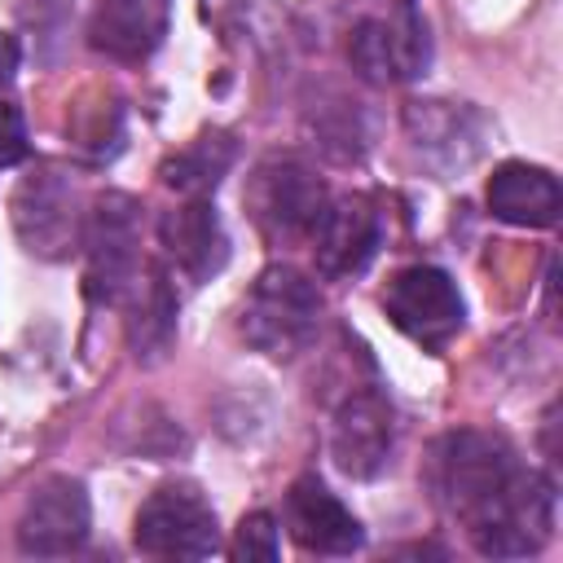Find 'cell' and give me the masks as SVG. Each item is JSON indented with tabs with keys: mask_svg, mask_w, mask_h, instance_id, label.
Instances as JSON below:
<instances>
[{
	"mask_svg": "<svg viewBox=\"0 0 563 563\" xmlns=\"http://www.w3.org/2000/svg\"><path fill=\"white\" fill-rule=\"evenodd\" d=\"M321 312H325V303L308 273H299L290 264H268L242 299L238 330L255 352H264L273 361H290V356L308 352V343L317 339Z\"/></svg>",
	"mask_w": 563,
	"mask_h": 563,
	"instance_id": "obj_2",
	"label": "cell"
},
{
	"mask_svg": "<svg viewBox=\"0 0 563 563\" xmlns=\"http://www.w3.org/2000/svg\"><path fill=\"white\" fill-rule=\"evenodd\" d=\"M26 119L18 110V101L9 97V88H0V167H13L26 158Z\"/></svg>",
	"mask_w": 563,
	"mask_h": 563,
	"instance_id": "obj_20",
	"label": "cell"
},
{
	"mask_svg": "<svg viewBox=\"0 0 563 563\" xmlns=\"http://www.w3.org/2000/svg\"><path fill=\"white\" fill-rule=\"evenodd\" d=\"M383 4H396V0H383Z\"/></svg>",
	"mask_w": 563,
	"mask_h": 563,
	"instance_id": "obj_22",
	"label": "cell"
},
{
	"mask_svg": "<svg viewBox=\"0 0 563 563\" xmlns=\"http://www.w3.org/2000/svg\"><path fill=\"white\" fill-rule=\"evenodd\" d=\"M132 541L150 559H207L220 550L216 506L189 479L158 484L136 510Z\"/></svg>",
	"mask_w": 563,
	"mask_h": 563,
	"instance_id": "obj_5",
	"label": "cell"
},
{
	"mask_svg": "<svg viewBox=\"0 0 563 563\" xmlns=\"http://www.w3.org/2000/svg\"><path fill=\"white\" fill-rule=\"evenodd\" d=\"M242 202H246V216L264 242L295 246V242L312 238V229L330 202V189L308 163L277 154V158H264L251 167Z\"/></svg>",
	"mask_w": 563,
	"mask_h": 563,
	"instance_id": "obj_3",
	"label": "cell"
},
{
	"mask_svg": "<svg viewBox=\"0 0 563 563\" xmlns=\"http://www.w3.org/2000/svg\"><path fill=\"white\" fill-rule=\"evenodd\" d=\"M405 132L413 141V150L435 163L440 172H462L484 154L488 141V123L475 106L466 101H440V97H422L405 106Z\"/></svg>",
	"mask_w": 563,
	"mask_h": 563,
	"instance_id": "obj_11",
	"label": "cell"
},
{
	"mask_svg": "<svg viewBox=\"0 0 563 563\" xmlns=\"http://www.w3.org/2000/svg\"><path fill=\"white\" fill-rule=\"evenodd\" d=\"M13 224L31 255H44V260L66 255L79 233L75 189L66 185V176L53 167L31 172L13 194Z\"/></svg>",
	"mask_w": 563,
	"mask_h": 563,
	"instance_id": "obj_12",
	"label": "cell"
},
{
	"mask_svg": "<svg viewBox=\"0 0 563 563\" xmlns=\"http://www.w3.org/2000/svg\"><path fill=\"white\" fill-rule=\"evenodd\" d=\"M347 62L365 84L396 88L431 66V31L409 0L365 13L347 35Z\"/></svg>",
	"mask_w": 563,
	"mask_h": 563,
	"instance_id": "obj_4",
	"label": "cell"
},
{
	"mask_svg": "<svg viewBox=\"0 0 563 563\" xmlns=\"http://www.w3.org/2000/svg\"><path fill=\"white\" fill-rule=\"evenodd\" d=\"M233 559H260V563H268V559H277V519L268 515V510H255V515H246L242 523H238V537H233V550H229Z\"/></svg>",
	"mask_w": 563,
	"mask_h": 563,
	"instance_id": "obj_19",
	"label": "cell"
},
{
	"mask_svg": "<svg viewBox=\"0 0 563 563\" xmlns=\"http://www.w3.org/2000/svg\"><path fill=\"white\" fill-rule=\"evenodd\" d=\"M158 242H163L167 264L194 286L211 282L229 264V233H224V224L207 198H185L180 207L163 211Z\"/></svg>",
	"mask_w": 563,
	"mask_h": 563,
	"instance_id": "obj_14",
	"label": "cell"
},
{
	"mask_svg": "<svg viewBox=\"0 0 563 563\" xmlns=\"http://www.w3.org/2000/svg\"><path fill=\"white\" fill-rule=\"evenodd\" d=\"M488 211L519 229H545L563 211V189L537 163H501L488 176Z\"/></svg>",
	"mask_w": 563,
	"mask_h": 563,
	"instance_id": "obj_16",
	"label": "cell"
},
{
	"mask_svg": "<svg viewBox=\"0 0 563 563\" xmlns=\"http://www.w3.org/2000/svg\"><path fill=\"white\" fill-rule=\"evenodd\" d=\"M92 528L88 493L75 475H44L18 515V550L31 559H62L84 550Z\"/></svg>",
	"mask_w": 563,
	"mask_h": 563,
	"instance_id": "obj_8",
	"label": "cell"
},
{
	"mask_svg": "<svg viewBox=\"0 0 563 563\" xmlns=\"http://www.w3.org/2000/svg\"><path fill=\"white\" fill-rule=\"evenodd\" d=\"M233 158H238V141L229 132H220V128H207L189 145L167 154L158 176H163L167 189H176L185 198H207L220 185V176L233 167Z\"/></svg>",
	"mask_w": 563,
	"mask_h": 563,
	"instance_id": "obj_18",
	"label": "cell"
},
{
	"mask_svg": "<svg viewBox=\"0 0 563 563\" xmlns=\"http://www.w3.org/2000/svg\"><path fill=\"white\" fill-rule=\"evenodd\" d=\"M128 343L145 365L163 361L176 343V290L167 268L158 264H145L128 286Z\"/></svg>",
	"mask_w": 563,
	"mask_h": 563,
	"instance_id": "obj_17",
	"label": "cell"
},
{
	"mask_svg": "<svg viewBox=\"0 0 563 563\" xmlns=\"http://www.w3.org/2000/svg\"><path fill=\"white\" fill-rule=\"evenodd\" d=\"M141 216L128 194H101L84 220V286L97 303H119L141 273Z\"/></svg>",
	"mask_w": 563,
	"mask_h": 563,
	"instance_id": "obj_6",
	"label": "cell"
},
{
	"mask_svg": "<svg viewBox=\"0 0 563 563\" xmlns=\"http://www.w3.org/2000/svg\"><path fill=\"white\" fill-rule=\"evenodd\" d=\"M427 488L484 559H528L554 532V484L493 431H449L427 453Z\"/></svg>",
	"mask_w": 563,
	"mask_h": 563,
	"instance_id": "obj_1",
	"label": "cell"
},
{
	"mask_svg": "<svg viewBox=\"0 0 563 563\" xmlns=\"http://www.w3.org/2000/svg\"><path fill=\"white\" fill-rule=\"evenodd\" d=\"M383 312L391 317V325L405 339H413L431 352H440L466 321V308H462V295H457L453 277L435 264L400 268L383 290Z\"/></svg>",
	"mask_w": 563,
	"mask_h": 563,
	"instance_id": "obj_7",
	"label": "cell"
},
{
	"mask_svg": "<svg viewBox=\"0 0 563 563\" xmlns=\"http://www.w3.org/2000/svg\"><path fill=\"white\" fill-rule=\"evenodd\" d=\"M13 70H18V40L9 31H0V88L13 84Z\"/></svg>",
	"mask_w": 563,
	"mask_h": 563,
	"instance_id": "obj_21",
	"label": "cell"
},
{
	"mask_svg": "<svg viewBox=\"0 0 563 563\" xmlns=\"http://www.w3.org/2000/svg\"><path fill=\"white\" fill-rule=\"evenodd\" d=\"M396 449V409L383 391L361 387L343 396L330 422V457L347 479H374Z\"/></svg>",
	"mask_w": 563,
	"mask_h": 563,
	"instance_id": "obj_9",
	"label": "cell"
},
{
	"mask_svg": "<svg viewBox=\"0 0 563 563\" xmlns=\"http://www.w3.org/2000/svg\"><path fill=\"white\" fill-rule=\"evenodd\" d=\"M286 532L299 550L308 554H352L365 545V528L361 519L317 479V475H299L286 493L282 506Z\"/></svg>",
	"mask_w": 563,
	"mask_h": 563,
	"instance_id": "obj_13",
	"label": "cell"
},
{
	"mask_svg": "<svg viewBox=\"0 0 563 563\" xmlns=\"http://www.w3.org/2000/svg\"><path fill=\"white\" fill-rule=\"evenodd\" d=\"M172 0H97L88 44L110 62H145L167 35Z\"/></svg>",
	"mask_w": 563,
	"mask_h": 563,
	"instance_id": "obj_15",
	"label": "cell"
},
{
	"mask_svg": "<svg viewBox=\"0 0 563 563\" xmlns=\"http://www.w3.org/2000/svg\"><path fill=\"white\" fill-rule=\"evenodd\" d=\"M308 242H312V260L321 277H352L383 246V211L369 194L330 198Z\"/></svg>",
	"mask_w": 563,
	"mask_h": 563,
	"instance_id": "obj_10",
	"label": "cell"
}]
</instances>
